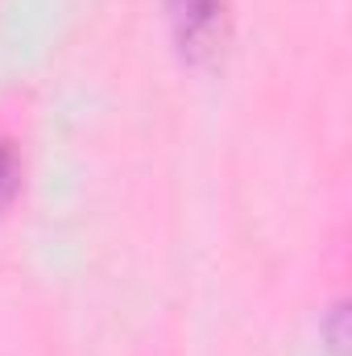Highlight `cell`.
<instances>
[{"instance_id":"1","label":"cell","mask_w":352,"mask_h":356,"mask_svg":"<svg viewBox=\"0 0 352 356\" xmlns=\"http://www.w3.org/2000/svg\"><path fill=\"white\" fill-rule=\"evenodd\" d=\"M178 54L186 63H211L228 38V8L224 0H166Z\"/></svg>"},{"instance_id":"2","label":"cell","mask_w":352,"mask_h":356,"mask_svg":"<svg viewBox=\"0 0 352 356\" xmlns=\"http://www.w3.org/2000/svg\"><path fill=\"white\" fill-rule=\"evenodd\" d=\"M319 336L328 340V353L332 356H349V307H344V298H336L328 307V315L319 323Z\"/></svg>"},{"instance_id":"3","label":"cell","mask_w":352,"mask_h":356,"mask_svg":"<svg viewBox=\"0 0 352 356\" xmlns=\"http://www.w3.org/2000/svg\"><path fill=\"white\" fill-rule=\"evenodd\" d=\"M13 186H17V158H13V149L0 141V207L8 203Z\"/></svg>"}]
</instances>
